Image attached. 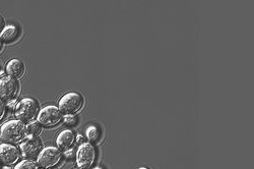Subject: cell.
<instances>
[{
	"mask_svg": "<svg viewBox=\"0 0 254 169\" xmlns=\"http://www.w3.org/2000/svg\"><path fill=\"white\" fill-rule=\"evenodd\" d=\"M48 169H57V168H48Z\"/></svg>",
	"mask_w": 254,
	"mask_h": 169,
	"instance_id": "cell-27",
	"label": "cell"
},
{
	"mask_svg": "<svg viewBox=\"0 0 254 169\" xmlns=\"http://www.w3.org/2000/svg\"><path fill=\"white\" fill-rule=\"evenodd\" d=\"M83 97L76 92H69L63 95L59 100L58 108L61 113L65 115H74L83 107Z\"/></svg>",
	"mask_w": 254,
	"mask_h": 169,
	"instance_id": "cell-3",
	"label": "cell"
},
{
	"mask_svg": "<svg viewBox=\"0 0 254 169\" xmlns=\"http://www.w3.org/2000/svg\"><path fill=\"white\" fill-rule=\"evenodd\" d=\"M20 157V151L10 144H0V162L5 166L15 164Z\"/></svg>",
	"mask_w": 254,
	"mask_h": 169,
	"instance_id": "cell-9",
	"label": "cell"
},
{
	"mask_svg": "<svg viewBox=\"0 0 254 169\" xmlns=\"http://www.w3.org/2000/svg\"><path fill=\"white\" fill-rule=\"evenodd\" d=\"M137 169H151V168H149V167H145V166H142V167H139V168H137Z\"/></svg>",
	"mask_w": 254,
	"mask_h": 169,
	"instance_id": "cell-23",
	"label": "cell"
},
{
	"mask_svg": "<svg viewBox=\"0 0 254 169\" xmlns=\"http://www.w3.org/2000/svg\"><path fill=\"white\" fill-rule=\"evenodd\" d=\"M18 92L17 81L6 76L0 78V101L8 102L16 96Z\"/></svg>",
	"mask_w": 254,
	"mask_h": 169,
	"instance_id": "cell-8",
	"label": "cell"
},
{
	"mask_svg": "<svg viewBox=\"0 0 254 169\" xmlns=\"http://www.w3.org/2000/svg\"><path fill=\"white\" fill-rule=\"evenodd\" d=\"M39 114V104L33 98H24L20 100L14 109V115L17 120L23 123L34 121Z\"/></svg>",
	"mask_w": 254,
	"mask_h": 169,
	"instance_id": "cell-2",
	"label": "cell"
},
{
	"mask_svg": "<svg viewBox=\"0 0 254 169\" xmlns=\"http://www.w3.org/2000/svg\"><path fill=\"white\" fill-rule=\"evenodd\" d=\"M17 36V29L14 26H5L3 31L0 33V39L4 42H10L14 40Z\"/></svg>",
	"mask_w": 254,
	"mask_h": 169,
	"instance_id": "cell-12",
	"label": "cell"
},
{
	"mask_svg": "<svg viewBox=\"0 0 254 169\" xmlns=\"http://www.w3.org/2000/svg\"><path fill=\"white\" fill-rule=\"evenodd\" d=\"M64 122L68 125H74L76 123L75 115H65L64 116Z\"/></svg>",
	"mask_w": 254,
	"mask_h": 169,
	"instance_id": "cell-16",
	"label": "cell"
},
{
	"mask_svg": "<svg viewBox=\"0 0 254 169\" xmlns=\"http://www.w3.org/2000/svg\"><path fill=\"white\" fill-rule=\"evenodd\" d=\"M27 132L28 136L38 137L42 132V125L38 121H31L27 125Z\"/></svg>",
	"mask_w": 254,
	"mask_h": 169,
	"instance_id": "cell-13",
	"label": "cell"
},
{
	"mask_svg": "<svg viewBox=\"0 0 254 169\" xmlns=\"http://www.w3.org/2000/svg\"><path fill=\"white\" fill-rule=\"evenodd\" d=\"M0 75L3 76V75H4V72H3V71H1V72H0ZM3 77H4V76H3Z\"/></svg>",
	"mask_w": 254,
	"mask_h": 169,
	"instance_id": "cell-25",
	"label": "cell"
},
{
	"mask_svg": "<svg viewBox=\"0 0 254 169\" xmlns=\"http://www.w3.org/2000/svg\"><path fill=\"white\" fill-rule=\"evenodd\" d=\"M43 144L40 138L35 136H28L19 146L20 154L28 160H34L38 158L41 151L43 150Z\"/></svg>",
	"mask_w": 254,
	"mask_h": 169,
	"instance_id": "cell-5",
	"label": "cell"
},
{
	"mask_svg": "<svg viewBox=\"0 0 254 169\" xmlns=\"http://www.w3.org/2000/svg\"><path fill=\"white\" fill-rule=\"evenodd\" d=\"M28 137L27 125L19 120H9L0 128V140L5 144L14 145Z\"/></svg>",
	"mask_w": 254,
	"mask_h": 169,
	"instance_id": "cell-1",
	"label": "cell"
},
{
	"mask_svg": "<svg viewBox=\"0 0 254 169\" xmlns=\"http://www.w3.org/2000/svg\"><path fill=\"white\" fill-rule=\"evenodd\" d=\"M0 169H2V168H1V166H0Z\"/></svg>",
	"mask_w": 254,
	"mask_h": 169,
	"instance_id": "cell-28",
	"label": "cell"
},
{
	"mask_svg": "<svg viewBox=\"0 0 254 169\" xmlns=\"http://www.w3.org/2000/svg\"><path fill=\"white\" fill-rule=\"evenodd\" d=\"M94 169H102L101 167H96V168H94Z\"/></svg>",
	"mask_w": 254,
	"mask_h": 169,
	"instance_id": "cell-26",
	"label": "cell"
},
{
	"mask_svg": "<svg viewBox=\"0 0 254 169\" xmlns=\"http://www.w3.org/2000/svg\"><path fill=\"white\" fill-rule=\"evenodd\" d=\"M5 113H6V106H5V104H4L2 101H0V121L2 120V118H3L4 115H5Z\"/></svg>",
	"mask_w": 254,
	"mask_h": 169,
	"instance_id": "cell-17",
	"label": "cell"
},
{
	"mask_svg": "<svg viewBox=\"0 0 254 169\" xmlns=\"http://www.w3.org/2000/svg\"><path fill=\"white\" fill-rule=\"evenodd\" d=\"M75 142L74 133L71 130L62 131L56 138V144L59 150L66 151L73 146Z\"/></svg>",
	"mask_w": 254,
	"mask_h": 169,
	"instance_id": "cell-11",
	"label": "cell"
},
{
	"mask_svg": "<svg viewBox=\"0 0 254 169\" xmlns=\"http://www.w3.org/2000/svg\"><path fill=\"white\" fill-rule=\"evenodd\" d=\"M99 137H100V133L96 126L92 125L87 130V138L89 139L90 142H97L99 140Z\"/></svg>",
	"mask_w": 254,
	"mask_h": 169,
	"instance_id": "cell-15",
	"label": "cell"
},
{
	"mask_svg": "<svg viewBox=\"0 0 254 169\" xmlns=\"http://www.w3.org/2000/svg\"><path fill=\"white\" fill-rule=\"evenodd\" d=\"M16 100L15 99H12V100H10V101H8L7 102V107L9 108V109H11V110H14L15 109V107H16Z\"/></svg>",
	"mask_w": 254,
	"mask_h": 169,
	"instance_id": "cell-18",
	"label": "cell"
},
{
	"mask_svg": "<svg viewBox=\"0 0 254 169\" xmlns=\"http://www.w3.org/2000/svg\"><path fill=\"white\" fill-rule=\"evenodd\" d=\"M4 28H5V20L1 15H0V33L3 31Z\"/></svg>",
	"mask_w": 254,
	"mask_h": 169,
	"instance_id": "cell-20",
	"label": "cell"
},
{
	"mask_svg": "<svg viewBox=\"0 0 254 169\" xmlns=\"http://www.w3.org/2000/svg\"><path fill=\"white\" fill-rule=\"evenodd\" d=\"M13 169H39V165L33 160L25 159L23 161L18 162Z\"/></svg>",
	"mask_w": 254,
	"mask_h": 169,
	"instance_id": "cell-14",
	"label": "cell"
},
{
	"mask_svg": "<svg viewBox=\"0 0 254 169\" xmlns=\"http://www.w3.org/2000/svg\"><path fill=\"white\" fill-rule=\"evenodd\" d=\"M73 155H74V150L71 149V148H70V149L64 151V156H65V158H67V159L73 158Z\"/></svg>",
	"mask_w": 254,
	"mask_h": 169,
	"instance_id": "cell-19",
	"label": "cell"
},
{
	"mask_svg": "<svg viewBox=\"0 0 254 169\" xmlns=\"http://www.w3.org/2000/svg\"><path fill=\"white\" fill-rule=\"evenodd\" d=\"M96 160V149L90 143H82L76 152V163L80 169H90Z\"/></svg>",
	"mask_w": 254,
	"mask_h": 169,
	"instance_id": "cell-4",
	"label": "cell"
},
{
	"mask_svg": "<svg viewBox=\"0 0 254 169\" xmlns=\"http://www.w3.org/2000/svg\"><path fill=\"white\" fill-rule=\"evenodd\" d=\"M62 119V113L59 108L54 105H48L44 108H42L38 114V122L42 126L51 128V126L57 125Z\"/></svg>",
	"mask_w": 254,
	"mask_h": 169,
	"instance_id": "cell-6",
	"label": "cell"
},
{
	"mask_svg": "<svg viewBox=\"0 0 254 169\" xmlns=\"http://www.w3.org/2000/svg\"><path fill=\"white\" fill-rule=\"evenodd\" d=\"M75 139H76V143H77V144H80V145H81V143L83 142V137H82L81 135H78Z\"/></svg>",
	"mask_w": 254,
	"mask_h": 169,
	"instance_id": "cell-21",
	"label": "cell"
},
{
	"mask_svg": "<svg viewBox=\"0 0 254 169\" xmlns=\"http://www.w3.org/2000/svg\"><path fill=\"white\" fill-rule=\"evenodd\" d=\"M2 169H13V168L10 166H4V167H2Z\"/></svg>",
	"mask_w": 254,
	"mask_h": 169,
	"instance_id": "cell-22",
	"label": "cell"
},
{
	"mask_svg": "<svg viewBox=\"0 0 254 169\" xmlns=\"http://www.w3.org/2000/svg\"><path fill=\"white\" fill-rule=\"evenodd\" d=\"M1 47H2V41L0 39V49H1Z\"/></svg>",
	"mask_w": 254,
	"mask_h": 169,
	"instance_id": "cell-24",
	"label": "cell"
},
{
	"mask_svg": "<svg viewBox=\"0 0 254 169\" xmlns=\"http://www.w3.org/2000/svg\"><path fill=\"white\" fill-rule=\"evenodd\" d=\"M25 72H26V67L24 65V62L20 59L13 58L6 63L5 73L7 74L8 77L14 80H18L22 78Z\"/></svg>",
	"mask_w": 254,
	"mask_h": 169,
	"instance_id": "cell-10",
	"label": "cell"
},
{
	"mask_svg": "<svg viewBox=\"0 0 254 169\" xmlns=\"http://www.w3.org/2000/svg\"><path fill=\"white\" fill-rule=\"evenodd\" d=\"M62 158V154L58 148L47 147L41 151L37 158V164L42 168H52L57 165Z\"/></svg>",
	"mask_w": 254,
	"mask_h": 169,
	"instance_id": "cell-7",
	"label": "cell"
}]
</instances>
